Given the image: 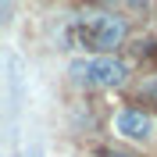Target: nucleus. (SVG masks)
Segmentation results:
<instances>
[{
	"label": "nucleus",
	"instance_id": "obj_1",
	"mask_svg": "<svg viewBox=\"0 0 157 157\" xmlns=\"http://www.w3.org/2000/svg\"><path fill=\"white\" fill-rule=\"evenodd\" d=\"M71 36H75L78 47L89 50H114L121 39H125V21L114 18V14H89V18H78L71 25Z\"/></svg>",
	"mask_w": 157,
	"mask_h": 157
},
{
	"label": "nucleus",
	"instance_id": "obj_2",
	"mask_svg": "<svg viewBox=\"0 0 157 157\" xmlns=\"http://www.w3.org/2000/svg\"><path fill=\"white\" fill-rule=\"evenodd\" d=\"M68 75L75 86H121L128 68L118 57H75L68 64Z\"/></svg>",
	"mask_w": 157,
	"mask_h": 157
},
{
	"label": "nucleus",
	"instance_id": "obj_3",
	"mask_svg": "<svg viewBox=\"0 0 157 157\" xmlns=\"http://www.w3.org/2000/svg\"><path fill=\"white\" fill-rule=\"evenodd\" d=\"M150 128H154V125H150V114L139 111V107H125V111L114 114V132L125 136V139H147Z\"/></svg>",
	"mask_w": 157,
	"mask_h": 157
},
{
	"label": "nucleus",
	"instance_id": "obj_4",
	"mask_svg": "<svg viewBox=\"0 0 157 157\" xmlns=\"http://www.w3.org/2000/svg\"><path fill=\"white\" fill-rule=\"evenodd\" d=\"M7 93H11V114L21 104V57L7 54Z\"/></svg>",
	"mask_w": 157,
	"mask_h": 157
},
{
	"label": "nucleus",
	"instance_id": "obj_5",
	"mask_svg": "<svg viewBox=\"0 0 157 157\" xmlns=\"http://www.w3.org/2000/svg\"><path fill=\"white\" fill-rule=\"evenodd\" d=\"M25 157H43V147H29V154Z\"/></svg>",
	"mask_w": 157,
	"mask_h": 157
},
{
	"label": "nucleus",
	"instance_id": "obj_6",
	"mask_svg": "<svg viewBox=\"0 0 157 157\" xmlns=\"http://www.w3.org/2000/svg\"><path fill=\"white\" fill-rule=\"evenodd\" d=\"M111 157H128V154H111Z\"/></svg>",
	"mask_w": 157,
	"mask_h": 157
},
{
	"label": "nucleus",
	"instance_id": "obj_7",
	"mask_svg": "<svg viewBox=\"0 0 157 157\" xmlns=\"http://www.w3.org/2000/svg\"><path fill=\"white\" fill-rule=\"evenodd\" d=\"M11 157H21V154H11Z\"/></svg>",
	"mask_w": 157,
	"mask_h": 157
}]
</instances>
